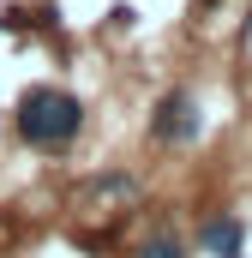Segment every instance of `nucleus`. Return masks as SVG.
Masks as SVG:
<instances>
[{
    "mask_svg": "<svg viewBox=\"0 0 252 258\" xmlns=\"http://www.w3.org/2000/svg\"><path fill=\"white\" fill-rule=\"evenodd\" d=\"M204 246L216 258H234L240 252V222H234V216H228V222H210V228H204Z\"/></svg>",
    "mask_w": 252,
    "mask_h": 258,
    "instance_id": "7ed1b4c3",
    "label": "nucleus"
},
{
    "mask_svg": "<svg viewBox=\"0 0 252 258\" xmlns=\"http://www.w3.org/2000/svg\"><path fill=\"white\" fill-rule=\"evenodd\" d=\"M84 126V108H78V96H66L54 84H42V90H30L24 102H18V132L30 138V144H42V150H54L66 138H78Z\"/></svg>",
    "mask_w": 252,
    "mask_h": 258,
    "instance_id": "f257e3e1",
    "label": "nucleus"
},
{
    "mask_svg": "<svg viewBox=\"0 0 252 258\" xmlns=\"http://www.w3.org/2000/svg\"><path fill=\"white\" fill-rule=\"evenodd\" d=\"M138 258H186V252H180V240H150Z\"/></svg>",
    "mask_w": 252,
    "mask_h": 258,
    "instance_id": "20e7f679",
    "label": "nucleus"
},
{
    "mask_svg": "<svg viewBox=\"0 0 252 258\" xmlns=\"http://www.w3.org/2000/svg\"><path fill=\"white\" fill-rule=\"evenodd\" d=\"M192 132V102L186 96H162L156 108V138H186Z\"/></svg>",
    "mask_w": 252,
    "mask_h": 258,
    "instance_id": "f03ea898",
    "label": "nucleus"
}]
</instances>
